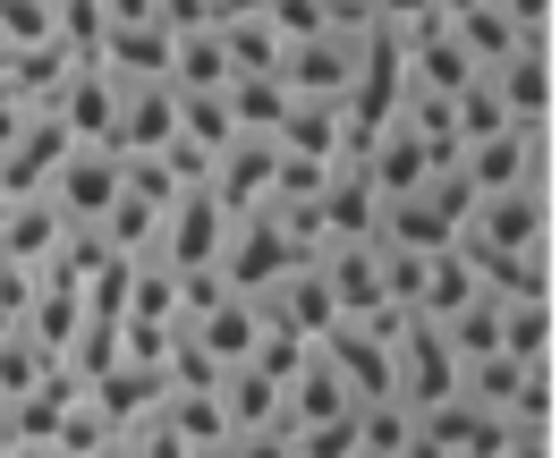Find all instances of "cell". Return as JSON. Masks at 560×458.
Segmentation results:
<instances>
[{
  "instance_id": "6",
  "label": "cell",
  "mask_w": 560,
  "mask_h": 458,
  "mask_svg": "<svg viewBox=\"0 0 560 458\" xmlns=\"http://www.w3.org/2000/svg\"><path fill=\"white\" fill-rule=\"evenodd\" d=\"M178 144V94L171 77L119 85V119H110V153H171Z\"/></svg>"
},
{
  "instance_id": "16",
  "label": "cell",
  "mask_w": 560,
  "mask_h": 458,
  "mask_svg": "<svg viewBox=\"0 0 560 458\" xmlns=\"http://www.w3.org/2000/svg\"><path fill=\"white\" fill-rule=\"evenodd\" d=\"M501 458H552V433H526V424H510V442H501Z\"/></svg>"
},
{
  "instance_id": "3",
  "label": "cell",
  "mask_w": 560,
  "mask_h": 458,
  "mask_svg": "<svg viewBox=\"0 0 560 458\" xmlns=\"http://www.w3.org/2000/svg\"><path fill=\"white\" fill-rule=\"evenodd\" d=\"M221 238H230V212L212 204L205 187H178L171 204H162V221H153V255L171 263L178 281L212 272V263H221Z\"/></svg>"
},
{
  "instance_id": "17",
  "label": "cell",
  "mask_w": 560,
  "mask_h": 458,
  "mask_svg": "<svg viewBox=\"0 0 560 458\" xmlns=\"http://www.w3.org/2000/svg\"><path fill=\"white\" fill-rule=\"evenodd\" d=\"M442 9H451V0H442Z\"/></svg>"
},
{
  "instance_id": "8",
  "label": "cell",
  "mask_w": 560,
  "mask_h": 458,
  "mask_svg": "<svg viewBox=\"0 0 560 458\" xmlns=\"http://www.w3.org/2000/svg\"><path fill=\"white\" fill-rule=\"evenodd\" d=\"M255 306H264V322H272V331H289V340H323V331L340 322V315H331V289H323L315 263H289V272H280V281L264 289Z\"/></svg>"
},
{
  "instance_id": "12",
  "label": "cell",
  "mask_w": 560,
  "mask_h": 458,
  "mask_svg": "<svg viewBox=\"0 0 560 458\" xmlns=\"http://www.w3.org/2000/svg\"><path fill=\"white\" fill-rule=\"evenodd\" d=\"M501 356L518 365L552 356V289H501Z\"/></svg>"
},
{
  "instance_id": "13",
  "label": "cell",
  "mask_w": 560,
  "mask_h": 458,
  "mask_svg": "<svg viewBox=\"0 0 560 458\" xmlns=\"http://www.w3.org/2000/svg\"><path fill=\"white\" fill-rule=\"evenodd\" d=\"M221 110H230V137L272 144V128L289 119V85H280V77H230V85H221Z\"/></svg>"
},
{
  "instance_id": "9",
  "label": "cell",
  "mask_w": 560,
  "mask_h": 458,
  "mask_svg": "<svg viewBox=\"0 0 560 458\" xmlns=\"http://www.w3.org/2000/svg\"><path fill=\"white\" fill-rule=\"evenodd\" d=\"M60 247H69V212L51 204V196H18V204H9V221H0V263L43 272Z\"/></svg>"
},
{
  "instance_id": "10",
  "label": "cell",
  "mask_w": 560,
  "mask_h": 458,
  "mask_svg": "<svg viewBox=\"0 0 560 458\" xmlns=\"http://www.w3.org/2000/svg\"><path fill=\"white\" fill-rule=\"evenodd\" d=\"M60 153H69V128L35 110V128L0 153V196H9V204H18V196H43V187H51V171H60Z\"/></svg>"
},
{
  "instance_id": "2",
  "label": "cell",
  "mask_w": 560,
  "mask_h": 458,
  "mask_svg": "<svg viewBox=\"0 0 560 458\" xmlns=\"http://www.w3.org/2000/svg\"><path fill=\"white\" fill-rule=\"evenodd\" d=\"M289 263H306V247L289 238V221H280V212H246V221H230V238H221L212 281L238 289V297H264V289H272Z\"/></svg>"
},
{
  "instance_id": "4",
  "label": "cell",
  "mask_w": 560,
  "mask_h": 458,
  "mask_svg": "<svg viewBox=\"0 0 560 458\" xmlns=\"http://www.w3.org/2000/svg\"><path fill=\"white\" fill-rule=\"evenodd\" d=\"M178 340L205 356L212 374H221V365H246L255 340H264V306L238 297V289H212L205 306H187V315H178Z\"/></svg>"
},
{
  "instance_id": "7",
  "label": "cell",
  "mask_w": 560,
  "mask_h": 458,
  "mask_svg": "<svg viewBox=\"0 0 560 458\" xmlns=\"http://www.w3.org/2000/svg\"><path fill=\"white\" fill-rule=\"evenodd\" d=\"M485 85L510 110V128H552V43H518Z\"/></svg>"
},
{
  "instance_id": "14",
  "label": "cell",
  "mask_w": 560,
  "mask_h": 458,
  "mask_svg": "<svg viewBox=\"0 0 560 458\" xmlns=\"http://www.w3.org/2000/svg\"><path fill=\"white\" fill-rule=\"evenodd\" d=\"M458 144H476V137H501V128H510V110H501V103H492V85H485V77H476V85H467V94H458Z\"/></svg>"
},
{
  "instance_id": "5",
  "label": "cell",
  "mask_w": 560,
  "mask_h": 458,
  "mask_svg": "<svg viewBox=\"0 0 560 458\" xmlns=\"http://www.w3.org/2000/svg\"><path fill=\"white\" fill-rule=\"evenodd\" d=\"M43 196L69 212V230H94V221L119 204V153H110V144H69Z\"/></svg>"
},
{
  "instance_id": "15",
  "label": "cell",
  "mask_w": 560,
  "mask_h": 458,
  "mask_svg": "<svg viewBox=\"0 0 560 458\" xmlns=\"http://www.w3.org/2000/svg\"><path fill=\"white\" fill-rule=\"evenodd\" d=\"M264 17H272L280 43H306V35H323V26H331V17H323V0H264Z\"/></svg>"
},
{
  "instance_id": "11",
  "label": "cell",
  "mask_w": 560,
  "mask_h": 458,
  "mask_svg": "<svg viewBox=\"0 0 560 458\" xmlns=\"http://www.w3.org/2000/svg\"><path fill=\"white\" fill-rule=\"evenodd\" d=\"M212 399H221V424H230V433H272L280 424V383L264 365H221Z\"/></svg>"
},
{
  "instance_id": "1",
  "label": "cell",
  "mask_w": 560,
  "mask_h": 458,
  "mask_svg": "<svg viewBox=\"0 0 560 458\" xmlns=\"http://www.w3.org/2000/svg\"><path fill=\"white\" fill-rule=\"evenodd\" d=\"M458 187L476 196H510V187H552V128H501V137L458 144Z\"/></svg>"
}]
</instances>
